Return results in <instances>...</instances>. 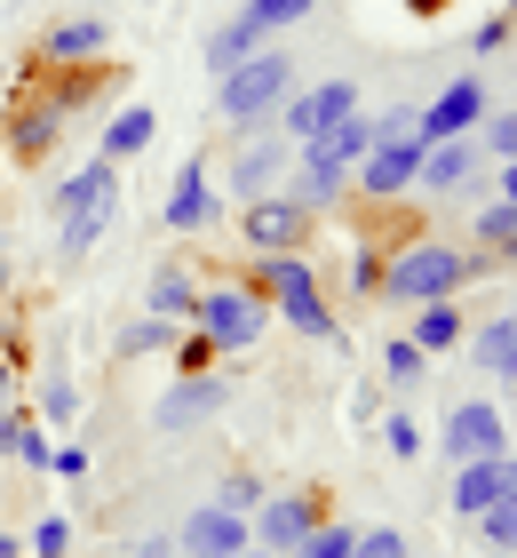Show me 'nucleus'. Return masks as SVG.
Segmentation results:
<instances>
[{"label":"nucleus","mask_w":517,"mask_h":558,"mask_svg":"<svg viewBox=\"0 0 517 558\" xmlns=\"http://www.w3.org/2000/svg\"><path fill=\"white\" fill-rule=\"evenodd\" d=\"M470 526H478V550H517V495L485 502V511H478Z\"/></svg>","instance_id":"30"},{"label":"nucleus","mask_w":517,"mask_h":558,"mask_svg":"<svg viewBox=\"0 0 517 558\" xmlns=\"http://www.w3.org/2000/svg\"><path fill=\"white\" fill-rule=\"evenodd\" d=\"M310 240V216L295 208L287 192H263V199H239V247L247 256H287V247Z\"/></svg>","instance_id":"5"},{"label":"nucleus","mask_w":517,"mask_h":558,"mask_svg":"<svg viewBox=\"0 0 517 558\" xmlns=\"http://www.w3.org/2000/svg\"><path fill=\"white\" fill-rule=\"evenodd\" d=\"M103 48H112V24H103V16H72V24H48V33H40L48 64H96Z\"/></svg>","instance_id":"18"},{"label":"nucleus","mask_w":517,"mask_h":558,"mask_svg":"<svg viewBox=\"0 0 517 558\" xmlns=\"http://www.w3.org/2000/svg\"><path fill=\"white\" fill-rule=\"evenodd\" d=\"M72 415H81V391H72V375L57 367V375L40 384V423H72Z\"/></svg>","instance_id":"36"},{"label":"nucleus","mask_w":517,"mask_h":558,"mask_svg":"<svg viewBox=\"0 0 517 558\" xmlns=\"http://www.w3.org/2000/svg\"><path fill=\"white\" fill-rule=\"evenodd\" d=\"M382 447H391L398 463H414V454H422L430 439H422V423H414V415H382Z\"/></svg>","instance_id":"38"},{"label":"nucleus","mask_w":517,"mask_h":558,"mask_svg":"<svg viewBox=\"0 0 517 558\" xmlns=\"http://www.w3.org/2000/svg\"><path fill=\"white\" fill-rule=\"evenodd\" d=\"M374 144V120L367 112H350V120H334V129H319L303 144V168H319V175H343L350 184V168H358V151Z\"/></svg>","instance_id":"13"},{"label":"nucleus","mask_w":517,"mask_h":558,"mask_svg":"<svg viewBox=\"0 0 517 558\" xmlns=\"http://www.w3.org/2000/svg\"><path fill=\"white\" fill-rule=\"evenodd\" d=\"M192 327L223 351V360H239V351L263 343V327H271V295L255 288V279H223V288H199Z\"/></svg>","instance_id":"2"},{"label":"nucleus","mask_w":517,"mask_h":558,"mask_svg":"<svg viewBox=\"0 0 517 558\" xmlns=\"http://www.w3.org/2000/svg\"><path fill=\"white\" fill-rule=\"evenodd\" d=\"M406 343L414 351H454L461 343V312H454V295H438V303H414V327H406Z\"/></svg>","instance_id":"23"},{"label":"nucleus","mask_w":517,"mask_h":558,"mask_svg":"<svg viewBox=\"0 0 517 558\" xmlns=\"http://www.w3.org/2000/svg\"><path fill=\"white\" fill-rule=\"evenodd\" d=\"M160 136V120H151V105H120L112 120H103V160H136V151Z\"/></svg>","instance_id":"24"},{"label":"nucleus","mask_w":517,"mask_h":558,"mask_svg":"<svg viewBox=\"0 0 517 558\" xmlns=\"http://www.w3.org/2000/svg\"><path fill=\"white\" fill-rule=\"evenodd\" d=\"M151 351H175V319H136V327H120V360H151Z\"/></svg>","instance_id":"32"},{"label":"nucleus","mask_w":517,"mask_h":558,"mask_svg":"<svg viewBox=\"0 0 517 558\" xmlns=\"http://www.w3.org/2000/svg\"><path fill=\"white\" fill-rule=\"evenodd\" d=\"M287 175V136H255L239 160H231V199H263Z\"/></svg>","instance_id":"16"},{"label":"nucleus","mask_w":517,"mask_h":558,"mask_svg":"<svg viewBox=\"0 0 517 558\" xmlns=\"http://www.w3.org/2000/svg\"><path fill=\"white\" fill-rule=\"evenodd\" d=\"M16 463H33V471H48V463H57V439H48V423H33V415H24V430H16Z\"/></svg>","instance_id":"40"},{"label":"nucleus","mask_w":517,"mask_h":558,"mask_svg":"<svg viewBox=\"0 0 517 558\" xmlns=\"http://www.w3.org/2000/svg\"><path fill=\"white\" fill-rule=\"evenodd\" d=\"M64 120H72L64 105H24V112H16V129H9V144H16V160H40V151H48V144L64 136Z\"/></svg>","instance_id":"25"},{"label":"nucleus","mask_w":517,"mask_h":558,"mask_svg":"<svg viewBox=\"0 0 517 558\" xmlns=\"http://www.w3.org/2000/svg\"><path fill=\"white\" fill-rule=\"evenodd\" d=\"M502 495H517V454L502 447V454H470V463L454 471V511L461 519H478L485 502H502Z\"/></svg>","instance_id":"12"},{"label":"nucleus","mask_w":517,"mask_h":558,"mask_svg":"<svg viewBox=\"0 0 517 558\" xmlns=\"http://www.w3.org/2000/svg\"><path fill=\"white\" fill-rule=\"evenodd\" d=\"M247 543H255L247 519L223 511V502H199V511L175 526V550H184V558H231V550H247Z\"/></svg>","instance_id":"11"},{"label":"nucleus","mask_w":517,"mask_h":558,"mask_svg":"<svg viewBox=\"0 0 517 558\" xmlns=\"http://www.w3.org/2000/svg\"><path fill=\"white\" fill-rule=\"evenodd\" d=\"M255 288H263V295L279 303V295L319 288V271H310V256H303V247H287V256H255Z\"/></svg>","instance_id":"26"},{"label":"nucleus","mask_w":517,"mask_h":558,"mask_svg":"<svg viewBox=\"0 0 517 558\" xmlns=\"http://www.w3.org/2000/svg\"><path fill=\"white\" fill-rule=\"evenodd\" d=\"M517 247V208L509 199H485L478 208V256H509Z\"/></svg>","instance_id":"29"},{"label":"nucleus","mask_w":517,"mask_h":558,"mask_svg":"<svg viewBox=\"0 0 517 558\" xmlns=\"http://www.w3.org/2000/svg\"><path fill=\"white\" fill-rule=\"evenodd\" d=\"M438 447H446L454 463H470V454H502L509 447V415L494 408V399H461V408L446 415V430H438Z\"/></svg>","instance_id":"9"},{"label":"nucleus","mask_w":517,"mask_h":558,"mask_svg":"<svg viewBox=\"0 0 517 558\" xmlns=\"http://www.w3.org/2000/svg\"><path fill=\"white\" fill-rule=\"evenodd\" d=\"M271 487H263V478H255V471H231L223 478V487L216 495H207V502H223V511H239V519H255V502H263Z\"/></svg>","instance_id":"34"},{"label":"nucleus","mask_w":517,"mask_h":558,"mask_svg":"<svg viewBox=\"0 0 517 558\" xmlns=\"http://www.w3.org/2000/svg\"><path fill=\"white\" fill-rule=\"evenodd\" d=\"M24 550H33V558H64V550H72V519L48 511V519L33 526V535H24Z\"/></svg>","instance_id":"39"},{"label":"nucleus","mask_w":517,"mask_h":558,"mask_svg":"<svg viewBox=\"0 0 517 558\" xmlns=\"http://www.w3.org/2000/svg\"><path fill=\"white\" fill-rule=\"evenodd\" d=\"M327 519V502L310 495V487H279V495H263L255 502V519H247V535H255V550H271V558H287L310 526Z\"/></svg>","instance_id":"4"},{"label":"nucleus","mask_w":517,"mask_h":558,"mask_svg":"<svg viewBox=\"0 0 517 558\" xmlns=\"http://www.w3.org/2000/svg\"><path fill=\"white\" fill-rule=\"evenodd\" d=\"M103 184H120V160H96V168H81V175H64V184H48V216H72L88 192H103Z\"/></svg>","instance_id":"27"},{"label":"nucleus","mask_w":517,"mask_h":558,"mask_svg":"<svg viewBox=\"0 0 517 558\" xmlns=\"http://www.w3.org/2000/svg\"><path fill=\"white\" fill-rule=\"evenodd\" d=\"M287 88H295V64L279 57V48H255L247 64H231L216 81V112L231 120V129H263V120H279Z\"/></svg>","instance_id":"3"},{"label":"nucleus","mask_w":517,"mask_h":558,"mask_svg":"<svg viewBox=\"0 0 517 558\" xmlns=\"http://www.w3.org/2000/svg\"><path fill=\"white\" fill-rule=\"evenodd\" d=\"M310 9H319V0H247L239 16H255V24H263V33H287V24H303Z\"/></svg>","instance_id":"35"},{"label":"nucleus","mask_w":517,"mask_h":558,"mask_svg":"<svg viewBox=\"0 0 517 558\" xmlns=\"http://www.w3.org/2000/svg\"><path fill=\"white\" fill-rule=\"evenodd\" d=\"M374 279H382V247H358V256H350V288L374 295Z\"/></svg>","instance_id":"43"},{"label":"nucleus","mask_w":517,"mask_h":558,"mask_svg":"<svg viewBox=\"0 0 517 558\" xmlns=\"http://www.w3.org/2000/svg\"><path fill=\"white\" fill-rule=\"evenodd\" d=\"M358 112V81H319V88H303L279 105V136L287 144H310L319 129H334V120H350Z\"/></svg>","instance_id":"7"},{"label":"nucleus","mask_w":517,"mask_h":558,"mask_svg":"<svg viewBox=\"0 0 517 558\" xmlns=\"http://www.w3.org/2000/svg\"><path fill=\"white\" fill-rule=\"evenodd\" d=\"M485 144H494V160H517V112H494V120H485Z\"/></svg>","instance_id":"42"},{"label":"nucleus","mask_w":517,"mask_h":558,"mask_svg":"<svg viewBox=\"0 0 517 558\" xmlns=\"http://www.w3.org/2000/svg\"><path fill=\"white\" fill-rule=\"evenodd\" d=\"M192 303H199V271H192L184 256L151 264V279H144V312H151V319H175V327H184Z\"/></svg>","instance_id":"15"},{"label":"nucleus","mask_w":517,"mask_h":558,"mask_svg":"<svg viewBox=\"0 0 517 558\" xmlns=\"http://www.w3.org/2000/svg\"><path fill=\"white\" fill-rule=\"evenodd\" d=\"M350 415H358V430H374V384H358V391H350Z\"/></svg>","instance_id":"46"},{"label":"nucleus","mask_w":517,"mask_h":558,"mask_svg":"<svg viewBox=\"0 0 517 558\" xmlns=\"http://www.w3.org/2000/svg\"><path fill=\"white\" fill-rule=\"evenodd\" d=\"M343 192H350L343 175H319V168H295V184H287V199H295L303 216H327V208H334Z\"/></svg>","instance_id":"28"},{"label":"nucleus","mask_w":517,"mask_h":558,"mask_svg":"<svg viewBox=\"0 0 517 558\" xmlns=\"http://www.w3.org/2000/svg\"><path fill=\"white\" fill-rule=\"evenodd\" d=\"M216 360H223V351L207 343L199 327H192V336H175V375H216Z\"/></svg>","instance_id":"37"},{"label":"nucleus","mask_w":517,"mask_h":558,"mask_svg":"<svg viewBox=\"0 0 517 558\" xmlns=\"http://www.w3.org/2000/svg\"><path fill=\"white\" fill-rule=\"evenodd\" d=\"M350 558H406V535L398 526H367V535L350 543Z\"/></svg>","instance_id":"41"},{"label":"nucleus","mask_w":517,"mask_h":558,"mask_svg":"<svg viewBox=\"0 0 517 558\" xmlns=\"http://www.w3.org/2000/svg\"><path fill=\"white\" fill-rule=\"evenodd\" d=\"M263 40H271V33H263L255 16H231V24H216V33H207V48H199V57H207V72L223 81V72H231V64H247Z\"/></svg>","instance_id":"22"},{"label":"nucleus","mask_w":517,"mask_h":558,"mask_svg":"<svg viewBox=\"0 0 517 558\" xmlns=\"http://www.w3.org/2000/svg\"><path fill=\"white\" fill-rule=\"evenodd\" d=\"M470 175H478V144H470V136H446V144H422L414 192H461Z\"/></svg>","instance_id":"17"},{"label":"nucleus","mask_w":517,"mask_h":558,"mask_svg":"<svg viewBox=\"0 0 517 558\" xmlns=\"http://www.w3.org/2000/svg\"><path fill=\"white\" fill-rule=\"evenodd\" d=\"M57 478H88V447H57V463H48Z\"/></svg>","instance_id":"45"},{"label":"nucleus","mask_w":517,"mask_h":558,"mask_svg":"<svg viewBox=\"0 0 517 558\" xmlns=\"http://www.w3.org/2000/svg\"><path fill=\"white\" fill-rule=\"evenodd\" d=\"M120 223V184H103V192H88L81 208L64 216V232H57V256L64 264H81V256H96V240Z\"/></svg>","instance_id":"14"},{"label":"nucleus","mask_w":517,"mask_h":558,"mask_svg":"<svg viewBox=\"0 0 517 558\" xmlns=\"http://www.w3.org/2000/svg\"><path fill=\"white\" fill-rule=\"evenodd\" d=\"M470 351H478L470 367H485L494 384H517V312H494V319L470 336Z\"/></svg>","instance_id":"20"},{"label":"nucleus","mask_w":517,"mask_h":558,"mask_svg":"<svg viewBox=\"0 0 517 558\" xmlns=\"http://www.w3.org/2000/svg\"><path fill=\"white\" fill-rule=\"evenodd\" d=\"M9 391H16V367H9V360H0V408H9Z\"/></svg>","instance_id":"49"},{"label":"nucleus","mask_w":517,"mask_h":558,"mask_svg":"<svg viewBox=\"0 0 517 558\" xmlns=\"http://www.w3.org/2000/svg\"><path fill=\"white\" fill-rule=\"evenodd\" d=\"M350 543H358V526H343V519H319L310 535L287 550V558H350Z\"/></svg>","instance_id":"33"},{"label":"nucleus","mask_w":517,"mask_h":558,"mask_svg":"<svg viewBox=\"0 0 517 558\" xmlns=\"http://www.w3.org/2000/svg\"><path fill=\"white\" fill-rule=\"evenodd\" d=\"M414 168H422V144H414V136H398V144H367V151H358V168H350V192L398 199V192H414Z\"/></svg>","instance_id":"10"},{"label":"nucleus","mask_w":517,"mask_h":558,"mask_svg":"<svg viewBox=\"0 0 517 558\" xmlns=\"http://www.w3.org/2000/svg\"><path fill=\"white\" fill-rule=\"evenodd\" d=\"M494 199H509V208H517V160H502V168H494Z\"/></svg>","instance_id":"47"},{"label":"nucleus","mask_w":517,"mask_h":558,"mask_svg":"<svg viewBox=\"0 0 517 558\" xmlns=\"http://www.w3.org/2000/svg\"><path fill=\"white\" fill-rule=\"evenodd\" d=\"M494 264V256H461L454 240H438V232H414L398 240L391 256H382V279H374V295L382 303H398V312H414V303H438V295H461L470 279Z\"/></svg>","instance_id":"1"},{"label":"nucleus","mask_w":517,"mask_h":558,"mask_svg":"<svg viewBox=\"0 0 517 558\" xmlns=\"http://www.w3.org/2000/svg\"><path fill=\"white\" fill-rule=\"evenodd\" d=\"M0 295H9V256H0Z\"/></svg>","instance_id":"52"},{"label":"nucleus","mask_w":517,"mask_h":558,"mask_svg":"<svg viewBox=\"0 0 517 558\" xmlns=\"http://www.w3.org/2000/svg\"><path fill=\"white\" fill-rule=\"evenodd\" d=\"M502 40H509V16H485V24H478V33H470V48H478V57H494V48H502Z\"/></svg>","instance_id":"44"},{"label":"nucleus","mask_w":517,"mask_h":558,"mask_svg":"<svg viewBox=\"0 0 517 558\" xmlns=\"http://www.w3.org/2000/svg\"><path fill=\"white\" fill-rule=\"evenodd\" d=\"M127 558H175V543H168V535H144V543L127 550Z\"/></svg>","instance_id":"48"},{"label":"nucleus","mask_w":517,"mask_h":558,"mask_svg":"<svg viewBox=\"0 0 517 558\" xmlns=\"http://www.w3.org/2000/svg\"><path fill=\"white\" fill-rule=\"evenodd\" d=\"M0 558H16V535H9V526H0Z\"/></svg>","instance_id":"50"},{"label":"nucleus","mask_w":517,"mask_h":558,"mask_svg":"<svg viewBox=\"0 0 517 558\" xmlns=\"http://www.w3.org/2000/svg\"><path fill=\"white\" fill-rule=\"evenodd\" d=\"M223 408H231V384H223V375H175V384L160 391V408H151V423L175 439V430H199L207 415H223Z\"/></svg>","instance_id":"8"},{"label":"nucleus","mask_w":517,"mask_h":558,"mask_svg":"<svg viewBox=\"0 0 517 558\" xmlns=\"http://www.w3.org/2000/svg\"><path fill=\"white\" fill-rule=\"evenodd\" d=\"M271 312H279V319H287V327H295V336H303V343H334V336H343V319H334V303H327V288H303V295H279V303H271Z\"/></svg>","instance_id":"21"},{"label":"nucleus","mask_w":517,"mask_h":558,"mask_svg":"<svg viewBox=\"0 0 517 558\" xmlns=\"http://www.w3.org/2000/svg\"><path fill=\"white\" fill-rule=\"evenodd\" d=\"M231 558H271V550H255V543H247V550H231Z\"/></svg>","instance_id":"51"},{"label":"nucleus","mask_w":517,"mask_h":558,"mask_svg":"<svg viewBox=\"0 0 517 558\" xmlns=\"http://www.w3.org/2000/svg\"><path fill=\"white\" fill-rule=\"evenodd\" d=\"M485 120V81L478 72H461V81H446L430 96L422 112H414V144H446V136H470Z\"/></svg>","instance_id":"6"},{"label":"nucleus","mask_w":517,"mask_h":558,"mask_svg":"<svg viewBox=\"0 0 517 558\" xmlns=\"http://www.w3.org/2000/svg\"><path fill=\"white\" fill-rule=\"evenodd\" d=\"M216 223V192H207V160L175 168V192H168V232H207Z\"/></svg>","instance_id":"19"},{"label":"nucleus","mask_w":517,"mask_h":558,"mask_svg":"<svg viewBox=\"0 0 517 558\" xmlns=\"http://www.w3.org/2000/svg\"><path fill=\"white\" fill-rule=\"evenodd\" d=\"M422 375H430V351H414L406 336H398V343H382V384H391V391H414Z\"/></svg>","instance_id":"31"}]
</instances>
